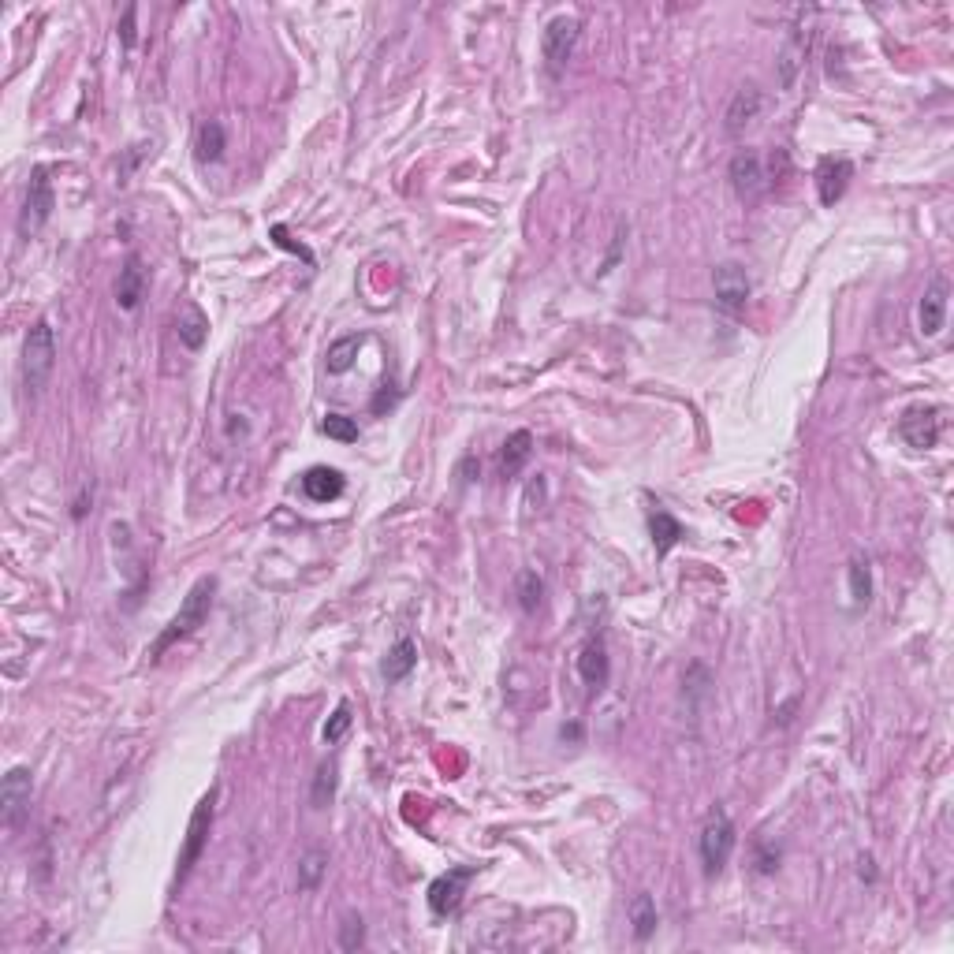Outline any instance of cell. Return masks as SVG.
Instances as JSON below:
<instances>
[{
	"instance_id": "6da1fadb",
	"label": "cell",
	"mask_w": 954,
	"mask_h": 954,
	"mask_svg": "<svg viewBox=\"0 0 954 954\" xmlns=\"http://www.w3.org/2000/svg\"><path fill=\"white\" fill-rule=\"evenodd\" d=\"M213 593H217V578L213 574H205V578H198L191 586V593H187V600H183V608L176 612V619L168 623V627L157 634V641L150 645V660H161L172 645H179L183 638H191L194 630L202 627L205 619H209V608H213Z\"/></svg>"
},
{
	"instance_id": "7a4b0ae2",
	"label": "cell",
	"mask_w": 954,
	"mask_h": 954,
	"mask_svg": "<svg viewBox=\"0 0 954 954\" xmlns=\"http://www.w3.org/2000/svg\"><path fill=\"white\" fill-rule=\"evenodd\" d=\"M56 366V332L53 325L41 317L34 321L27 332V343H23V388L30 396H38L41 388L49 384Z\"/></svg>"
},
{
	"instance_id": "3957f363",
	"label": "cell",
	"mask_w": 954,
	"mask_h": 954,
	"mask_svg": "<svg viewBox=\"0 0 954 954\" xmlns=\"http://www.w3.org/2000/svg\"><path fill=\"white\" fill-rule=\"evenodd\" d=\"M731 850H735V824L731 817L716 809L705 828H701V839H697V854H701V865H705V876H720L723 865L731 861Z\"/></svg>"
},
{
	"instance_id": "277c9868",
	"label": "cell",
	"mask_w": 954,
	"mask_h": 954,
	"mask_svg": "<svg viewBox=\"0 0 954 954\" xmlns=\"http://www.w3.org/2000/svg\"><path fill=\"white\" fill-rule=\"evenodd\" d=\"M209 828H213V794H205L202 802L194 805L191 824H187V839H183V850H179V865H176V884H183L191 869L202 858L205 843H209Z\"/></svg>"
},
{
	"instance_id": "5b68a950",
	"label": "cell",
	"mask_w": 954,
	"mask_h": 954,
	"mask_svg": "<svg viewBox=\"0 0 954 954\" xmlns=\"http://www.w3.org/2000/svg\"><path fill=\"white\" fill-rule=\"evenodd\" d=\"M56 209V194L53 183H49V168H34L30 172V187H27V202H23V213H19V235L38 232L45 220L53 217Z\"/></svg>"
},
{
	"instance_id": "8992f818",
	"label": "cell",
	"mask_w": 954,
	"mask_h": 954,
	"mask_svg": "<svg viewBox=\"0 0 954 954\" xmlns=\"http://www.w3.org/2000/svg\"><path fill=\"white\" fill-rule=\"evenodd\" d=\"M578 34H582V23H578L574 15H556L545 27L541 53H545V64L552 75H559V71L567 68V60L574 56V45H578Z\"/></svg>"
},
{
	"instance_id": "52a82bcc",
	"label": "cell",
	"mask_w": 954,
	"mask_h": 954,
	"mask_svg": "<svg viewBox=\"0 0 954 954\" xmlns=\"http://www.w3.org/2000/svg\"><path fill=\"white\" fill-rule=\"evenodd\" d=\"M899 437L914 451L936 448V440H940V407H932V403L906 407L899 418Z\"/></svg>"
},
{
	"instance_id": "ba28073f",
	"label": "cell",
	"mask_w": 954,
	"mask_h": 954,
	"mask_svg": "<svg viewBox=\"0 0 954 954\" xmlns=\"http://www.w3.org/2000/svg\"><path fill=\"white\" fill-rule=\"evenodd\" d=\"M474 876H477L474 865H459V869H448L444 876H437V880L429 884V895H425V899H429V910L437 917L455 914L466 895V884H470Z\"/></svg>"
},
{
	"instance_id": "9c48e42d",
	"label": "cell",
	"mask_w": 954,
	"mask_h": 954,
	"mask_svg": "<svg viewBox=\"0 0 954 954\" xmlns=\"http://www.w3.org/2000/svg\"><path fill=\"white\" fill-rule=\"evenodd\" d=\"M30 794H34V779H30V768H12L4 776V787H0V813H4V824L8 828H19L23 817L30 809Z\"/></svg>"
},
{
	"instance_id": "30bf717a",
	"label": "cell",
	"mask_w": 954,
	"mask_h": 954,
	"mask_svg": "<svg viewBox=\"0 0 954 954\" xmlns=\"http://www.w3.org/2000/svg\"><path fill=\"white\" fill-rule=\"evenodd\" d=\"M712 287H716V302H720L727 314H738L746 299H750V273L738 265V261H723L712 273Z\"/></svg>"
},
{
	"instance_id": "8fae6325",
	"label": "cell",
	"mask_w": 954,
	"mask_h": 954,
	"mask_svg": "<svg viewBox=\"0 0 954 954\" xmlns=\"http://www.w3.org/2000/svg\"><path fill=\"white\" fill-rule=\"evenodd\" d=\"M727 176H731V187H735V194H738V198H746V202H753V198H757L761 191H768L764 161H761V153H753V150H738L735 157H731Z\"/></svg>"
},
{
	"instance_id": "7c38bea8",
	"label": "cell",
	"mask_w": 954,
	"mask_h": 954,
	"mask_svg": "<svg viewBox=\"0 0 954 954\" xmlns=\"http://www.w3.org/2000/svg\"><path fill=\"white\" fill-rule=\"evenodd\" d=\"M850 176H854V164L846 157H820L817 164V194L820 205H835L850 187Z\"/></svg>"
},
{
	"instance_id": "4fadbf2b",
	"label": "cell",
	"mask_w": 954,
	"mask_h": 954,
	"mask_svg": "<svg viewBox=\"0 0 954 954\" xmlns=\"http://www.w3.org/2000/svg\"><path fill=\"white\" fill-rule=\"evenodd\" d=\"M578 675L586 682L589 690H604L608 686V675H612V664H608V649L600 638H589L578 653Z\"/></svg>"
},
{
	"instance_id": "5bb4252c",
	"label": "cell",
	"mask_w": 954,
	"mask_h": 954,
	"mask_svg": "<svg viewBox=\"0 0 954 954\" xmlns=\"http://www.w3.org/2000/svg\"><path fill=\"white\" fill-rule=\"evenodd\" d=\"M947 299H951V284H947L943 276H936V280L925 287V299H921V310H917V317H921V332H925V336H936V332L943 328Z\"/></svg>"
},
{
	"instance_id": "9a60e30c",
	"label": "cell",
	"mask_w": 954,
	"mask_h": 954,
	"mask_svg": "<svg viewBox=\"0 0 954 954\" xmlns=\"http://www.w3.org/2000/svg\"><path fill=\"white\" fill-rule=\"evenodd\" d=\"M302 492L314 500V504H332L343 496V474L332 466H314L302 474Z\"/></svg>"
},
{
	"instance_id": "2e32d148",
	"label": "cell",
	"mask_w": 954,
	"mask_h": 954,
	"mask_svg": "<svg viewBox=\"0 0 954 954\" xmlns=\"http://www.w3.org/2000/svg\"><path fill=\"white\" fill-rule=\"evenodd\" d=\"M142 291H146V269H142V258L138 254H127L120 269V280H116V302L120 310H135L142 302Z\"/></svg>"
},
{
	"instance_id": "e0dca14e",
	"label": "cell",
	"mask_w": 954,
	"mask_h": 954,
	"mask_svg": "<svg viewBox=\"0 0 954 954\" xmlns=\"http://www.w3.org/2000/svg\"><path fill=\"white\" fill-rule=\"evenodd\" d=\"M805 53H809V30L798 23V27L791 30V38H787V45H783V56H779V82L791 90L794 79H798V71L805 68Z\"/></svg>"
},
{
	"instance_id": "ac0fdd59",
	"label": "cell",
	"mask_w": 954,
	"mask_h": 954,
	"mask_svg": "<svg viewBox=\"0 0 954 954\" xmlns=\"http://www.w3.org/2000/svg\"><path fill=\"white\" fill-rule=\"evenodd\" d=\"M176 332H179V343H183L187 351H202L205 340H209V317L202 314V306L183 302V310H179L176 317Z\"/></svg>"
},
{
	"instance_id": "d6986e66",
	"label": "cell",
	"mask_w": 954,
	"mask_h": 954,
	"mask_svg": "<svg viewBox=\"0 0 954 954\" xmlns=\"http://www.w3.org/2000/svg\"><path fill=\"white\" fill-rule=\"evenodd\" d=\"M761 105H764L761 90H757L753 82H750V86H742V90L731 97V105H727V131H731V135H738V131H742V127H746V123H750L753 116L761 112Z\"/></svg>"
},
{
	"instance_id": "ffe728a7",
	"label": "cell",
	"mask_w": 954,
	"mask_h": 954,
	"mask_svg": "<svg viewBox=\"0 0 954 954\" xmlns=\"http://www.w3.org/2000/svg\"><path fill=\"white\" fill-rule=\"evenodd\" d=\"M414 668H418V645H414L410 638H399L396 645L388 649V656H384V664H381L384 679L403 682Z\"/></svg>"
},
{
	"instance_id": "44dd1931",
	"label": "cell",
	"mask_w": 954,
	"mask_h": 954,
	"mask_svg": "<svg viewBox=\"0 0 954 954\" xmlns=\"http://www.w3.org/2000/svg\"><path fill=\"white\" fill-rule=\"evenodd\" d=\"M630 928H634V940L645 943L649 936L656 932V925H660V914H656V902L649 891H638L634 899H630Z\"/></svg>"
},
{
	"instance_id": "7402d4cb",
	"label": "cell",
	"mask_w": 954,
	"mask_h": 954,
	"mask_svg": "<svg viewBox=\"0 0 954 954\" xmlns=\"http://www.w3.org/2000/svg\"><path fill=\"white\" fill-rule=\"evenodd\" d=\"M530 451H533V433L530 429H515V433L504 440V451H500V474L515 477L518 470L526 466Z\"/></svg>"
},
{
	"instance_id": "603a6c76",
	"label": "cell",
	"mask_w": 954,
	"mask_h": 954,
	"mask_svg": "<svg viewBox=\"0 0 954 954\" xmlns=\"http://www.w3.org/2000/svg\"><path fill=\"white\" fill-rule=\"evenodd\" d=\"M649 530H653V548H656V556H668L671 548L679 545V537H682L679 518L668 515V511H656V515L649 518Z\"/></svg>"
},
{
	"instance_id": "cb8c5ba5",
	"label": "cell",
	"mask_w": 954,
	"mask_h": 954,
	"mask_svg": "<svg viewBox=\"0 0 954 954\" xmlns=\"http://www.w3.org/2000/svg\"><path fill=\"white\" fill-rule=\"evenodd\" d=\"M336 783H340V764H336V761H321V764H317L314 791H310V802H314V809H328V805H332V798H336Z\"/></svg>"
},
{
	"instance_id": "d4e9b609",
	"label": "cell",
	"mask_w": 954,
	"mask_h": 954,
	"mask_svg": "<svg viewBox=\"0 0 954 954\" xmlns=\"http://www.w3.org/2000/svg\"><path fill=\"white\" fill-rule=\"evenodd\" d=\"M224 146H228V142H224V127H220L217 120H209L198 127V142H194L198 161H205V164L220 161V157H224Z\"/></svg>"
},
{
	"instance_id": "484cf974",
	"label": "cell",
	"mask_w": 954,
	"mask_h": 954,
	"mask_svg": "<svg viewBox=\"0 0 954 954\" xmlns=\"http://www.w3.org/2000/svg\"><path fill=\"white\" fill-rule=\"evenodd\" d=\"M846 578H850V597H854V604H869V597H873V574H869V559H865V556L850 559Z\"/></svg>"
},
{
	"instance_id": "4316f807",
	"label": "cell",
	"mask_w": 954,
	"mask_h": 954,
	"mask_svg": "<svg viewBox=\"0 0 954 954\" xmlns=\"http://www.w3.org/2000/svg\"><path fill=\"white\" fill-rule=\"evenodd\" d=\"M541 600H545V582H541V574L537 571L518 574V608H522L526 615H533L537 608H541Z\"/></svg>"
},
{
	"instance_id": "83f0119b",
	"label": "cell",
	"mask_w": 954,
	"mask_h": 954,
	"mask_svg": "<svg viewBox=\"0 0 954 954\" xmlns=\"http://www.w3.org/2000/svg\"><path fill=\"white\" fill-rule=\"evenodd\" d=\"M358 347H362V336H343V340L332 343L328 347V373H347L355 366Z\"/></svg>"
},
{
	"instance_id": "f1b7e54d",
	"label": "cell",
	"mask_w": 954,
	"mask_h": 954,
	"mask_svg": "<svg viewBox=\"0 0 954 954\" xmlns=\"http://www.w3.org/2000/svg\"><path fill=\"white\" fill-rule=\"evenodd\" d=\"M328 869V854L325 850H306L299 861V887L302 891H314L317 884H321V876H325Z\"/></svg>"
},
{
	"instance_id": "f546056e",
	"label": "cell",
	"mask_w": 954,
	"mask_h": 954,
	"mask_svg": "<svg viewBox=\"0 0 954 954\" xmlns=\"http://www.w3.org/2000/svg\"><path fill=\"white\" fill-rule=\"evenodd\" d=\"M351 731V705L347 701H340L336 705V712L325 720V727H321V735H325L328 746H336V742H343V735Z\"/></svg>"
},
{
	"instance_id": "4dcf8cb0",
	"label": "cell",
	"mask_w": 954,
	"mask_h": 954,
	"mask_svg": "<svg viewBox=\"0 0 954 954\" xmlns=\"http://www.w3.org/2000/svg\"><path fill=\"white\" fill-rule=\"evenodd\" d=\"M321 433H325L328 440L351 444V440H358V425L355 418H347V414H328L325 422H321Z\"/></svg>"
},
{
	"instance_id": "1f68e13d",
	"label": "cell",
	"mask_w": 954,
	"mask_h": 954,
	"mask_svg": "<svg viewBox=\"0 0 954 954\" xmlns=\"http://www.w3.org/2000/svg\"><path fill=\"white\" fill-rule=\"evenodd\" d=\"M362 943H366V925H362V917H358V914H343L340 947H343V951H358Z\"/></svg>"
},
{
	"instance_id": "d6a6232c",
	"label": "cell",
	"mask_w": 954,
	"mask_h": 954,
	"mask_svg": "<svg viewBox=\"0 0 954 954\" xmlns=\"http://www.w3.org/2000/svg\"><path fill=\"white\" fill-rule=\"evenodd\" d=\"M269 239H273V243L280 246V250H287V254L302 258L306 265H314V254H310V250H306V246H302L299 239H291V232H287L284 224H273V228H269Z\"/></svg>"
},
{
	"instance_id": "836d02e7",
	"label": "cell",
	"mask_w": 954,
	"mask_h": 954,
	"mask_svg": "<svg viewBox=\"0 0 954 954\" xmlns=\"http://www.w3.org/2000/svg\"><path fill=\"white\" fill-rule=\"evenodd\" d=\"M135 19H138V4H127V8H123V19H120V45L123 49H135V41H138Z\"/></svg>"
}]
</instances>
